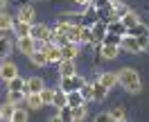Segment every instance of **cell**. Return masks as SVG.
<instances>
[{"mask_svg": "<svg viewBox=\"0 0 149 122\" xmlns=\"http://www.w3.org/2000/svg\"><path fill=\"white\" fill-rule=\"evenodd\" d=\"M118 79H120V86L131 95H138L142 91L140 75H138V70H133V68H120L118 70Z\"/></svg>", "mask_w": 149, "mask_h": 122, "instance_id": "6da1fadb", "label": "cell"}, {"mask_svg": "<svg viewBox=\"0 0 149 122\" xmlns=\"http://www.w3.org/2000/svg\"><path fill=\"white\" fill-rule=\"evenodd\" d=\"M86 84V79L81 75H70V77H61V82H59V88H63L65 93H70V91H79L81 86Z\"/></svg>", "mask_w": 149, "mask_h": 122, "instance_id": "7a4b0ae2", "label": "cell"}, {"mask_svg": "<svg viewBox=\"0 0 149 122\" xmlns=\"http://www.w3.org/2000/svg\"><path fill=\"white\" fill-rule=\"evenodd\" d=\"M29 36L38 38V41H52V29L43 23H32L29 25Z\"/></svg>", "mask_w": 149, "mask_h": 122, "instance_id": "3957f363", "label": "cell"}, {"mask_svg": "<svg viewBox=\"0 0 149 122\" xmlns=\"http://www.w3.org/2000/svg\"><path fill=\"white\" fill-rule=\"evenodd\" d=\"M16 47H18V52L20 54H25V56H29L34 50H36V38L34 36H18L16 38Z\"/></svg>", "mask_w": 149, "mask_h": 122, "instance_id": "277c9868", "label": "cell"}, {"mask_svg": "<svg viewBox=\"0 0 149 122\" xmlns=\"http://www.w3.org/2000/svg\"><path fill=\"white\" fill-rule=\"evenodd\" d=\"M91 29H93V43L91 45L97 47L100 43L104 41V36H106V32H109V25L104 23V20H95L93 25H91Z\"/></svg>", "mask_w": 149, "mask_h": 122, "instance_id": "5b68a950", "label": "cell"}, {"mask_svg": "<svg viewBox=\"0 0 149 122\" xmlns=\"http://www.w3.org/2000/svg\"><path fill=\"white\" fill-rule=\"evenodd\" d=\"M97 54H100V59L113 61L115 56L120 54V45H113V43H100V45H97Z\"/></svg>", "mask_w": 149, "mask_h": 122, "instance_id": "8992f818", "label": "cell"}, {"mask_svg": "<svg viewBox=\"0 0 149 122\" xmlns=\"http://www.w3.org/2000/svg\"><path fill=\"white\" fill-rule=\"evenodd\" d=\"M43 50H45V54H47V63H59L63 56H61V47L56 45L54 41H45L43 43Z\"/></svg>", "mask_w": 149, "mask_h": 122, "instance_id": "52a82bcc", "label": "cell"}, {"mask_svg": "<svg viewBox=\"0 0 149 122\" xmlns=\"http://www.w3.org/2000/svg\"><path fill=\"white\" fill-rule=\"evenodd\" d=\"M120 50L129 52V54H140V52H142V47H140L138 38H136V36H129V34H124V36H122Z\"/></svg>", "mask_w": 149, "mask_h": 122, "instance_id": "ba28073f", "label": "cell"}, {"mask_svg": "<svg viewBox=\"0 0 149 122\" xmlns=\"http://www.w3.org/2000/svg\"><path fill=\"white\" fill-rule=\"evenodd\" d=\"M34 16H36V9H34V5H32V2H20V7H18V16H16V18L25 20V23H34Z\"/></svg>", "mask_w": 149, "mask_h": 122, "instance_id": "9c48e42d", "label": "cell"}, {"mask_svg": "<svg viewBox=\"0 0 149 122\" xmlns=\"http://www.w3.org/2000/svg\"><path fill=\"white\" fill-rule=\"evenodd\" d=\"M16 75H18V66H16L14 61H7V59H5V61L0 63V79L9 82L11 77H16Z\"/></svg>", "mask_w": 149, "mask_h": 122, "instance_id": "30bf717a", "label": "cell"}, {"mask_svg": "<svg viewBox=\"0 0 149 122\" xmlns=\"http://www.w3.org/2000/svg\"><path fill=\"white\" fill-rule=\"evenodd\" d=\"M56 68H59V77H70L77 73V63H74V59H61L59 63H56Z\"/></svg>", "mask_w": 149, "mask_h": 122, "instance_id": "8fae6325", "label": "cell"}, {"mask_svg": "<svg viewBox=\"0 0 149 122\" xmlns=\"http://www.w3.org/2000/svg\"><path fill=\"white\" fill-rule=\"evenodd\" d=\"M106 95H109V88H106L100 79H95L93 82V102H104Z\"/></svg>", "mask_w": 149, "mask_h": 122, "instance_id": "7c38bea8", "label": "cell"}, {"mask_svg": "<svg viewBox=\"0 0 149 122\" xmlns=\"http://www.w3.org/2000/svg\"><path fill=\"white\" fill-rule=\"evenodd\" d=\"M25 104H27L29 111H38V109L45 106L43 100H41V93H27V95H25Z\"/></svg>", "mask_w": 149, "mask_h": 122, "instance_id": "4fadbf2b", "label": "cell"}, {"mask_svg": "<svg viewBox=\"0 0 149 122\" xmlns=\"http://www.w3.org/2000/svg\"><path fill=\"white\" fill-rule=\"evenodd\" d=\"M97 79H100V82H102V84L106 86L109 91H113L115 86L120 84V79H118V73H102V75L97 77Z\"/></svg>", "mask_w": 149, "mask_h": 122, "instance_id": "5bb4252c", "label": "cell"}, {"mask_svg": "<svg viewBox=\"0 0 149 122\" xmlns=\"http://www.w3.org/2000/svg\"><path fill=\"white\" fill-rule=\"evenodd\" d=\"M43 88H45V84L41 77H29L27 84H25V93H41Z\"/></svg>", "mask_w": 149, "mask_h": 122, "instance_id": "9a60e30c", "label": "cell"}, {"mask_svg": "<svg viewBox=\"0 0 149 122\" xmlns=\"http://www.w3.org/2000/svg\"><path fill=\"white\" fill-rule=\"evenodd\" d=\"M29 25H32V23H25V20L16 18V20H14V27H11V32L16 34V38H18V36H27V34H29Z\"/></svg>", "mask_w": 149, "mask_h": 122, "instance_id": "2e32d148", "label": "cell"}, {"mask_svg": "<svg viewBox=\"0 0 149 122\" xmlns=\"http://www.w3.org/2000/svg\"><path fill=\"white\" fill-rule=\"evenodd\" d=\"M29 61H32L34 66H38V68L47 66V54H45V50H34V52L29 54Z\"/></svg>", "mask_w": 149, "mask_h": 122, "instance_id": "e0dca14e", "label": "cell"}, {"mask_svg": "<svg viewBox=\"0 0 149 122\" xmlns=\"http://www.w3.org/2000/svg\"><path fill=\"white\" fill-rule=\"evenodd\" d=\"M25 84H27V79H23L20 75H16V77H11L9 82H7V91H23V93H25Z\"/></svg>", "mask_w": 149, "mask_h": 122, "instance_id": "ac0fdd59", "label": "cell"}, {"mask_svg": "<svg viewBox=\"0 0 149 122\" xmlns=\"http://www.w3.org/2000/svg\"><path fill=\"white\" fill-rule=\"evenodd\" d=\"M61 56L63 59H77L79 56V43H68L61 47Z\"/></svg>", "mask_w": 149, "mask_h": 122, "instance_id": "d6986e66", "label": "cell"}, {"mask_svg": "<svg viewBox=\"0 0 149 122\" xmlns=\"http://www.w3.org/2000/svg\"><path fill=\"white\" fill-rule=\"evenodd\" d=\"M65 104H68V93H65L63 88H56L54 97H52V106H54V109H61Z\"/></svg>", "mask_w": 149, "mask_h": 122, "instance_id": "ffe728a7", "label": "cell"}, {"mask_svg": "<svg viewBox=\"0 0 149 122\" xmlns=\"http://www.w3.org/2000/svg\"><path fill=\"white\" fill-rule=\"evenodd\" d=\"M11 50H14V43L9 41V36H0V59L2 61L11 54Z\"/></svg>", "mask_w": 149, "mask_h": 122, "instance_id": "44dd1931", "label": "cell"}, {"mask_svg": "<svg viewBox=\"0 0 149 122\" xmlns=\"http://www.w3.org/2000/svg\"><path fill=\"white\" fill-rule=\"evenodd\" d=\"M65 36H68V41H70V43H79V45H81V41H79V36H81V25L72 23V25H70V29L65 32Z\"/></svg>", "mask_w": 149, "mask_h": 122, "instance_id": "7402d4cb", "label": "cell"}, {"mask_svg": "<svg viewBox=\"0 0 149 122\" xmlns=\"http://www.w3.org/2000/svg\"><path fill=\"white\" fill-rule=\"evenodd\" d=\"M14 16H9L7 11H0V32H11L14 27Z\"/></svg>", "mask_w": 149, "mask_h": 122, "instance_id": "603a6c76", "label": "cell"}, {"mask_svg": "<svg viewBox=\"0 0 149 122\" xmlns=\"http://www.w3.org/2000/svg\"><path fill=\"white\" fill-rule=\"evenodd\" d=\"M81 104H86L81 91H70L68 93V106H81Z\"/></svg>", "mask_w": 149, "mask_h": 122, "instance_id": "cb8c5ba5", "label": "cell"}, {"mask_svg": "<svg viewBox=\"0 0 149 122\" xmlns=\"http://www.w3.org/2000/svg\"><path fill=\"white\" fill-rule=\"evenodd\" d=\"M106 25H109V32H113V34H120V36L127 34V27H124L122 18H115V20H111V23H106Z\"/></svg>", "mask_w": 149, "mask_h": 122, "instance_id": "d4e9b609", "label": "cell"}, {"mask_svg": "<svg viewBox=\"0 0 149 122\" xmlns=\"http://www.w3.org/2000/svg\"><path fill=\"white\" fill-rule=\"evenodd\" d=\"M122 23H124V27L129 29V27H133L136 23H140V16L136 14V11H131V9H129L124 16H122Z\"/></svg>", "mask_w": 149, "mask_h": 122, "instance_id": "484cf974", "label": "cell"}, {"mask_svg": "<svg viewBox=\"0 0 149 122\" xmlns=\"http://www.w3.org/2000/svg\"><path fill=\"white\" fill-rule=\"evenodd\" d=\"M127 34H129V36H142V34H149V27L145 23H136L133 27L127 29Z\"/></svg>", "mask_w": 149, "mask_h": 122, "instance_id": "4316f807", "label": "cell"}, {"mask_svg": "<svg viewBox=\"0 0 149 122\" xmlns=\"http://www.w3.org/2000/svg\"><path fill=\"white\" fill-rule=\"evenodd\" d=\"M16 106H18V104H11V102L2 104V106H0V115H2V120H11V115H14V111H16Z\"/></svg>", "mask_w": 149, "mask_h": 122, "instance_id": "83f0119b", "label": "cell"}, {"mask_svg": "<svg viewBox=\"0 0 149 122\" xmlns=\"http://www.w3.org/2000/svg\"><path fill=\"white\" fill-rule=\"evenodd\" d=\"M111 120H115V122L127 120V111H124L122 104H118V106H113V109H111Z\"/></svg>", "mask_w": 149, "mask_h": 122, "instance_id": "f1b7e54d", "label": "cell"}, {"mask_svg": "<svg viewBox=\"0 0 149 122\" xmlns=\"http://www.w3.org/2000/svg\"><path fill=\"white\" fill-rule=\"evenodd\" d=\"M59 120L61 122H72V106H68V104L61 106V109H59Z\"/></svg>", "mask_w": 149, "mask_h": 122, "instance_id": "f546056e", "label": "cell"}, {"mask_svg": "<svg viewBox=\"0 0 149 122\" xmlns=\"http://www.w3.org/2000/svg\"><path fill=\"white\" fill-rule=\"evenodd\" d=\"M23 100H25V93H23V91H7V102L18 104V102H23Z\"/></svg>", "mask_w": 149, "mask_h": 122, "instance_id": "4dcf8cb0", "label": "cell"}, {"mask_svg": "<svg viewBox=\"0 0 149 122\" xmlns=\"http://www.w3.org/2000/svg\"><path fill=\"white\" fill-rule=\"evenodd\" d=\"M81 43H93V29L91 25H81V36H79Z\"/></svg>", "mask_w": 149, "mask_h": 122, "instance_id": "1f68e13d", "label": "cell"}, {"mask_svg": "<svg viewBox=\"0 0 149 122\" xmlns=\"http://www.w3.org/2000/svg\"><path fill=\"white\" fill-rule=\"evenodd\" d=\"M11 120H16V122H25V120H27V109H23V106H16V111H14V115H11Z\"/></svg>", "mask_w": 149, "mask_h": 122, "instance_id": "d6a6232c", "label": "cell"}, {"mask_svg": "<svg viewBox=\"0 0 149 122\" xmlns=\"http://www.w3.org/2000/svg\"><path fill=\"white\" fill-rule=\"evenodd\" d=\"M102 43H113V45H120V43H122V36H120V34H113V32H106V36H104Z\"/></svg>", "mask_w": 149, "mask_h": 122, "instance_id": "836d02e7", "label": "cell"}, {"mask_svg": "<svg viewBox=\"0 0 149 122\" xmlns=\"http://www.w3.org/2000/svg\"><path fill=\"white\" fill-rule=\"evenodd\" d=\"M84 118H86V104L72 106V120H84Z\"/></svg>", "mask_w": 149, "mask_h": 122, "instance_id": "e575fe53", "label": "cell"}, {"mask_svg": "<svg viewBox=\"0 0 149 122\" xmlns=\"http://www.w3.org/2000/svg\"><path fill=\"white\" fill-rule=\"evenodd\" d=\"M127 11H129V7H127L124 2H115V5H113V14H115L118 18H122V16L127 14Z\"/></svg>", "mask_w": 149, "mask_h": 122, "instance_id": "d590c367", "label": "cell"}, {"mask_svg": "<svg viewBox=\"0 0 149 122\" xmlns=\"http://www.w3.org/2000/svg\"><path fill=\"white\" fill-rule=\"evenodd\" d=\"M79 91H81V95H84L86 102H91V100H93V84H88V82H86V84L81 86Z\"/></svg>", "mask_w": 149, "mask_h": 122, "instance_id": "8d00e7d4", "label": "cell"}, {"mask_svg": "<svg viewBox=\"0 0 149 122\" xmlns=\"http://www.w3.org/2000/svg\"><path fill=\"white\" fill-rule=\"evenodd\" d=\"M52 97H54V91H52V88H43V91H41V100H43V104H52Z\"/></svg>", "mask_w": 149, "mask_h": 122, "instance_id": "74e56055", "label": "cell"}, {"mask_svg": "<svg viewBox=\"0 0 149 122\" xmlns=\"http://www.w3.org/2000/svg\"><path fill=\"white\" fill-rule=\"evenodd\" d=\"M138 38V43H140V47H142V52L145 50H149V34H142V36H136Z\"/></svg>", "mask_w": 149, "mask_h": 122, "instance_id": "f35d334b", "label": "cell"}, {"mask_svg": "<svg viewBox=\"0 0 149 122\" xmlns=\"http://www.w3.org/2000/svg\"><path fill=\"white\" fill-rule=\"evenodd\" d=\"M95 120H97V122H109V120H111V111H109V113H97Z\"/></svg>", "mask_w": 149, "mask_h": 122, "instance_id": "ab89813d", "label": "cell"}, {"mask_svg": "<svg viewBox=\"0 0 149 122\" xmlns=\"http://www.w3.org/2000/svg\"><path fill=\"white\" fill-rule=\"evenodd\" d=\"M70 2H74L77 7H88V5L93 2V0H70Z\"/></svg>", "mask_w": 149, "mask_h": 122, "instance_id": "60d3db41", "label": "cell"}, {"mask_svg": "<svg viewBox=\"0 0 149 122\" xmlns=\"http://www.w3.org/2000/svg\"><path fill=\"white\" fill-rule=\"evenodd\" d=\"M7 2H9V0H0V11L7 9Z\"/></svg>", "mask_w": 149, "mask_h": 122, "instance_id": "b9f144b4", "label": "cell"}, {"mask_svg": "<svg viewBox=\"0 0 149 122\" xmlns=\"http://www.w3.org/2000/svg\"><path fill=\"white\" fill-rule=\"evenodd\" d=\"M109 2H111V5H115V2H122V0H109Z\"/></svg>", "mask_w": 149, "mask_h": 122, "instance_id": "7bdbcfd3", "label": "cell"}, {"mask_svg": "<svg viewBox=\"0 0 149 122\" xmlns=\"http://www.w3.org/2000/svg\"><path fill=\"white\" fill-rule=\"evenodd\" d=\"M23 2H32V0H23Z\"/></svg>", "mask_w": 149, "mask_h": 122, "instance_id": "ee69618b", "label": "cell"}, {"mask_svg": "<svg viewBox=\"0 0 149 122\" xmlns=\"http://www.w3.org/2000/svg\"><path fill=\"white\" fill-rule=\"evenodd\" d=\"M0 120H2V115H0Z\"/></svg>", "mask_w": 149, "mask_h": 122, "instance_id": "f6af8a7d", "label": "cell"}, {"mask_svg": "<svg viewBox=\"0 0 149 122\" xmlns=\"http://www.w3.org/2000/svg\"><path fill=\"white\" fill-rule=\"evenodd\" d=\"M147 11H149V7H147Z\"/></svg>", "mask_w": 149, "mask_h": 122, "instance_id": "bcb514c9", "label": "cell"}]
</instances>
